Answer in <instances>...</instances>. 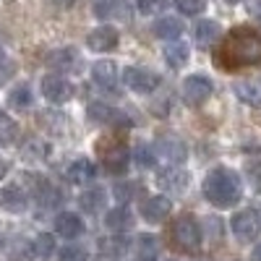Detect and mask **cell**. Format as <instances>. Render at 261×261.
I'll use <instances>...</instances> for the list:
<instances>
[{
    "mask_svg": "<svg viewBox=\"0 0 261 261\" xmlns=\"http://www.w3.org/2000/svg\"><path fill=\"white\" fill-rule=\"evenodd\" d=\"M227 3H241V0H227Z\"/></svg>",
    "mask_w": 261,
    "mask_h": 261,
    "instance_id": "60d3db41",
    "label": "cell"
},
{
    "mask_svg": "<svg viewBox=\"0 0 261 261\" xmlns=\"http://www.w3.org/2000/svg\"><path fill=\"white\" fill-rule=\"evenodd\" d=\"M217 37H220V27H217V21H199V24H196V42H199L201 47L214 45Z\"/></svg>",
    "mask_w": 261,
    "mask_h": 261,
    "instance_id": "7402d4cb",
    "label": "cell"
},
{
    "mask_svg": "<svg viewBox=\"0 0 261 261\" xmlns=\"http://www.w3.org/2000/svg\"><path fill=\"white\" fill-rule=\"evenodd\" d=\"M79 204H81V209L84 212H97V209H102V204H105V191L102 188H89V191H84L81 196H79Z\"/></svg>",
    "mask_w": 261,
    "mask_h": 261,
    "instance_id": "d4e9b609",
    "label": "cell"
},
{
    "mask_svg": "<svg viewBox=\"0 0 261 261\" xmlns=\"http://www.w3.org/2000/svg\"><path fill=\"white\" fill-rule=\"evenodd\" d=\"M125 248H128V243L123 238H105V241H99V253H105V256H120Z\"/></svg>",
    "mask_w": 261,
    "mask_h": 261,
    "instance_id": "f1b7e54d",
    "label": "cell"
},
{
    "mask_svg": "<svg viewBox=\"0 0 261 261\" xmlns=\"http://www.w3.org/2000/svg\"><path fill=\"white\" fill-rule=\"evenodd\" d=\"M232 232L235 238L241 243H248V241H256L258 232H261V220H258V214L256 209H243V212H238L232 217Z\"/></svg>",
    "mask_w": 261,
    "mask_h": 261,
    "instance_id": "277c9868",
    "label": "cell"
},
{
    "mask_svg": "<svg viewBox=\"0 0 261 261\" xmlns=\"http://www.w3.org/2000/svg\"><path fill=\"white\" fill-rule=\"evenodd\" d=\"M157 183L167 193H183L188 188V183H191V175L186 170H180V167H165L157 175Z\"/></svg>",
    "mask_w": 261,
    "mask_h": 261,
    "instance_id": "30bf717a",
    "label": "cell"
},
{
    "mask_svg": "<svg viewBox=\"0 0 261 261\" xmlns=\"http://www.w3.org/2000/svg\"><path fill=\"white\" fill-rule=\"evenodd\" d=\"M175 6L180 13L186 16H196V13H201L204 11V0H175Z\"/></svg>",
    "mask_w": 261,
    "mask_h": 261,
    "instance_id": "d6a6232c",
    "label": "cell"
},
{
    "mask_svg": "<svg viewBox=\"0 0 261 261\" xmlns=\"http://www.w3.org/2000/svg\"><path fill=\"white\" fill-rule=\"evenodd\" d=\"M73 3H76V0H50V6H55L58 11H68Z\"/></svg>",
    "mask_w": 261,
    "mask_h": 261,
    "instance_id": "8d00e7d4",
    "label": "cell"
},
{
    "mask_svg": "<svg viewBox=\"0 0 261 261\" xmlns=\"http://www.w3.org/2000/svg\"><path fill=\"white\" fill-rule=\"evenodd\" d=\"M8 102L13 107H18V110H24V107L32 105V92H29V86H16V89L8 94Z\"/></svg>",
    "mask_w": 261,
    "mask_h": 261,
    "instance_id": "f546056e",
    "label": "cell"
},
{
    "mask_svg": "<svg viewBox=\"0 0 261 261\" xmlns=\"http://www.w3.org/2000/svg\"><path fill=\"white\" fill-rule=\"evenodd\" d=\"M24 157L27 160H42V157H47V144L45 141H29L24 146Z\"/></svg>",
    "mask_w": 261,
    "mask_h": 261,
    "instance_id": "4dcf8cb0",
    "label": "cell"
},
{
    "mask_svg": "<svg viewBox=\"0 0 261 261\" xmlns=\"http://www.w3.org/2000/svg\"><path fill=\"white\" fill-rule=\"evenodd\" d=\"M27 204H29V199H27V193L21 191V186H8L3 191V206L8 212H24Z\"/></svg>",
    "mask_w": 261,
    "mask_h": 261,
    "instance_id": "d6986e66",
    "label": "cell"
},
{
    "mask_svg": "<svg viewBox=\"0 0 261 261\" xmlns=\"http://www.w3.org/2000/svg\"><path fill=\"white\" fill-rule=\"evenodd\" d=\"M212 97V81L204 76H188L183 81V99L191 107H199Z\"/></svg>",
    "mask_w": 261,
    "mask_h": 261,
    "instance_id": "52a82bcc",
    "label": "cell"
},
{
    "mask_svg": "<svg viewBox=\"0 0 261 261\" xmlns=\"http://www.w3.org/2000/svg\"><path fill=\"white\" fill-rule=\"evenodd\" d=\"M188 45L186 42H172V45L165 47V60L170 68H183V65L188 63Z\"/></svg>",
    "mask_w": 261,
    "mask_h": 261,
    "instance_id": "ffe728a7",
    "label": "cell"
},
{
    "mask_svg": "<svg viewBox=\"0 0 261 261\" xmlns=\"http://www.w3.org/2000/svg\"><path fill=\"white\" fill-rule=\"evenodd\" d=\"M123 81L139 94H149V92H154L160 86V76L157 73H151L146 68H136V65H130V68L123 71Z\"/></svg>",
    "mask_w": 261,
    "mask_h": 261,
    "instance_id": "8992f818",
    "label": "cell"
},
{
    "mask_svg": "<svg viewBox=\"0 0 261 261\" xmlns=\"http://www.w3.org/2000/svg\"><path fill=\"white\" fill-rule=\"evenodd\" d=\"M136 165L139 167H151V165H154V149H151V146H146V144H141L139 149H136Z\"/></svg>",
    "mask_w": 261,
    "mask_h": 261,
    "instance_id": "1f68e13d",
    "label": "cell"
},
{
    "mask_svg": "<svg viewBox=\"0 0 261 261\" xmlns=\"http://www.w3.org/2000/svg\"><path fill=\"white\" fill-rule=\"evenodd\" d=\"M160 253V243H157V238L154 235H139L136 238V256L139 261H154Z\"/></svg>",
    "mask_w": 261,
    "mask_h": 261,
    "instance_id": "ac0fdd59",
    "label": "cell"
},
{
    "mask_svg": "<svg viewBox=\"0 0 261 261\" xmlns=\"http://www.w3.org/2000/svg\"><path fill=\"white\" fill-rule=\"evenodd\" d=\"M86 45L94 53H110L113 47H118V32L113 27H99L86 37Z\"/></svg>",
    "mask_w": 261,
    "mask_h": 261,
    "instance_id": "8fae6325",
    "label": "cell"
},
{
    "mask_svg": "<svg viewBox=\"0 0 261 261\" xmlns=\"http://www.w3.org/2000/svg\"><path fill=\"white\" fill-rule=\"evenodd\" d=\"M53 251H55V238L47 235V232L37 235V241H34V256H39V258H50Z\"/></svg>",
    "mask_w": 261,
    "mask_h": 261,
    "instance_id": "83f0119b",
    "label": "cell"
},
{
    "mask_svg": "<svg viewBox=\"0 0 261 261\" xmlns=\"http://www.w3.org/2000/svg\"><path fill=\"white\" fill-rule=\"evenodd\" d=\"M154 34L160 39H180L183 34V24H180V18H160L157 24H154Z\"/></svg>",
    "mask_w": 261,
    "mask_h": 261,
    "instance_id": "44dd1931",
    "label": "cell"
},
{
    "mask_svg": "<svg viewBox=\"0 0 261 261\" xmlns=\"http://www.w3.org/2000/svg\"><path fill=\"white\" fill-rule=\"evenodd\" d=\"M99 154H102V162H105V167L110 172H123L125 165H128V149L120 141H105V144H99Z\"/></svg>",
    "mask_w": 261,
    "mask_h": 261,
    "instance_id": "9c48e42d",
    "label": "cell"
},
{
    "mask_svg": "<svg viewBox=\"0 0 261 261\" xmlns=\"http://www.w3.org/2000/svg\"><path fill=\"white\" fill-rule=\"evenodd\" d=\"M37 199L42 201V206H55V204L63 201V193H60L55 186L39 180V183H37Z\"/></svg>",
    "mask_w": 261,
    "mask_h": 261,
    "instance_id": "484cf974",
    "label": "cell"
},
{
    "mask_svg": "<svg viewBox=\"0 0 261 261\" xmlns=\"http://www.w3.org/2000/svg\"><path fill=\"white\" fill-rule=\"evenodd\" d=\"M167 3H170V0H136L139 11H141V13H146V16H151V13L162 11V8H165Z\"/></svg>",
    "mask_w": 261,
    "mask_h": 261,
    "instance_id": "836d02e7",
    "label": "cell"
},
{
    "mask_svg": "<svg viewBox=\"0 0 261 261\" xmlns=\"http://www.w3.org/2000/svg\"><path fill=\"white\" fill-rule=\"evenodd\" d=\"M89 115H92V120L105 123V125H128V118H123V113L113 110V107H107L102 102L89 105Z\"/></svg>",
    "mask_w": 261,
    "mask_h": 261,
    "instance_id": "4fadbf2b",
    "label": "cell"
},
{
    "mask_svg": "<svg viewBox=\"0 0 261 261\" xmlns=\"http://www.w3.org/2000/svg\"><path fill=\"white\" fill-rule=\"evenodd\" d=\"M92 178H94V162L92 160L81 157V160L71 162V167H68V180L71 183H89Z\"/></svg>",
    "mask_w": 261,
    "mask_h": 261,
    "instance_id": "2e32d148",
    "label": "cell"
},
{
    "mask_svg": "<svg viewBox=\"0 0 261 261\" xmlns=\"http://www.w3.org/2000/svg\"><path fill=\"white\" fill-rule=\"evenodd\" d=\"M105 225L110 227V230H118V232L128 230V227H130V212H128L125 206H118V209H113V212H107Z\"/></svg>",
    "mask_w": 261,
    "mask_h": 261,
    "instance_id": "cb8c5ba5",
    "label": "cell"
},
{
    "mask_svg": "<svg viewBox=\"0 0 261 261\" xmlns=\"http://www.w3.org/2000/svg\"><path fill=\"white\" fill-rule=\"evenodd\" d=\"M251 261H261V243L253 248V253H251Z\"/></svg>",
    "mask_w": 261,
    "mask_h": 261,
    "instance_id": "f35d334b",
    "label": "cell"
},
{
    "mask_svg": "<svg viewBox=\"0 0 261 261\" xmlns=\"http://www.w3.org/2000/svg\"><path fill=\"white\" fill-rule=\"evenodd\" d=\"M8 258L11 261H32L34 258V243L24 241V238H16L8 246Z\"/></svg>",
    "mask_w": 261,
    "mask_h": 261,
    "instance_id": "603a6c76",
    "label": "cell"
},
{
    "mask_svg": "<svg viewBox=\"0 0 261 261\" xmlns=\"http://www.w3.org/2000/svg\"><path fill=\"white\" fill-rule=\"evenodd\" d=\"M248 11H251L253 16L261 18V0H251V3H248Z\"/></svg>",
    "mask_w": 261,
    "mask_h": 261,
    "instance_id": "74e56055",
    "label": "cell"
},
{
    "mask_svg": "<svg viewBox=\"0 0 261 261\" xmlns=\"http://www.w3.org/2000/svg\"><path fill=\"white\" fill-rule=\"evenodd\" d=\"M222 63L227 65L261 63V34L253 29H232L222 42Z\"/></svg>",
    "mask_w": 261,
    "mask_h": 261,
    "instance_id": "6da1fadb",
    "label": "cell"
},
{
    "mask_svg": "<svg viewBox=\"0 0 261 261\" xmlns=\"http://www.w3.org/2000/svg\"><path fill=\"white\" fill-rule=\"evenodd\" d=\"M246 175H248V180H251L253 188H261V162H251L246 167Z\"/></svg>",
    "mask_w": 261,
    "mask_h": 261,
    "instance_id": "d590c367",
    "label": "cell"
},
{
    "mask_svg": "<svg viewBox=\"0 0 261 261\" xmlns=\"http://www.w3.org/2000/svg\"><path fill=\"white\" fill-rule=\"evenodd\" d=\"M204 196L220 209H230L241 199V178L230 167H214L204 180Z\"/></svg>",
    "mask_w": 261,
    "mask_h": 261,
    "instance_id": "7a4b0ae2",
    "label": "cell"
},
{
    "mask_svg": "<svg viewBox=\"0 0 261 261\" xmlns=\"http://www.w3.org/2000/svg\"><path fill=\"white\" fill-rule=\"evenodd\" d=\"M170 212H172V201L167 199V196H149V199L144 201V206H141V214H144L146 222H160Z\"/></svg>",
    "mask_w": 261,
    "mask_h": 261,
    "instance_id": "7c38bea8",
    "label": "cell"
},
{
    "mask_svg": "<svg viewBox=\"0 0 261 261\" xmlns=\"http://www.w3.org/2000/svg\"><path fill=\"white\" fill-rule=\"evenodd\" d=\"M235 94L241 102L251 105V107H261V84L253 81H238L235 84Z\"/></svg>",
    "mask_w": 261,
    "mask_h": 261,
    "instance_id": "e0dca14e",
    "label": "cell"
},
{
    "mask_svg": "<svg viewBox=\"0 0 261 261\" xmlns=\"http://www.w3.org/2000/svg\"><path fill=\"white\" fill-rule=\"evenodd\" d=\"M55 232L63 235V238H79V235L84 232V222L79 220L76 214L63 212V214L55 217Z\"/></svg>",
    "mask_w": 261,
    "mask_h": 261,
    "instance_id": "5bb4252c",
    "label": "cell"
},
{
    "mask_svg": "<svg viewBox=\"0 0 261 261\" xmlns=\"http://www.w3.org/2000/svg\"><path fill=\"white\" fill-rule=\"evenodd\" d=\"M170 235H172V241H175V246L180 251L196 253L201 248V230H199V225H196V220H191V217H178L170 227Z\"/></svg>",
    "mask_w": 261,
    "mask_h": 261,
    "instance_id": "3957f363",
    "label": "cell"
},
{
    "mask_svg": "<svg viewBox=\"0 0 261 261\" xmlns=\"http://www.w3.org/2000/svg\"><path fill=\"white\" fill-rule=\"evenodd\" d=\"M18 136V125L13 118H8L6 113H0V146H8L13 144Z\"/></svg>",
    "mask_w": 261,
    "mask_h": 261,
    "instance_id": "4316f807",
    "label": "cell"
},
{
    "mask_svg": "<svg viewBox=\"0 0 261 261\" xmlns=\"http://www.w3.org/2000/svg\"><path fill=\"white\" fill-rule=\"evenodd\" d=\"M6 172H8V165H6V160H0V178H6Z\"/></svg>",
    "mask_w": 261,
    "mask_h": 261,
    "instance_id": "ab89813d",
    "label": "cell"
},
{
    "mask_svg": "<svg viewBox=\"0 0 261 261\" xmlns=\"http://www.w3.org/2000/svg\"><path fill=\"white\" fill-rule=\"evenodd\" d=\"M154 157H160L162 162H167V165H180L186 157H188V149H186V144L180 141V139H175V136H162L157 144H154Z\"/></svg>",
    "mask_w": 261,
    "mask_h": 261,
    "instance_id": "5b68a950",
    "label": "cell"
},
{
    "mask_svg": "<svg viewBox=\"0 0 261 261\" xmlns=\"http://www.w3.org/2000/svg\"><path fill=\"white\" fill-rule=\"evenodd\" d=\"M92 79L97 81V84H102V86H115V81H118V65L113 63V60H99V63H94V68H92Z\"/></svg>",
    "mask_w": 261,
    "mask_h": 261,
    "instance_id": "9a60e30c",
    "label": "cell"
},
{
    "mask_svg": "<svg viewBox=\"0 0 261 261\" xmlns=\"http://www.w3.org/2000/svg\"><path fill=\"white\" fill-rule=\"evenodd\" d=\"M60 261H86V253L81 251V248H73V246H68V248H63L60 251V256H58Z\"/></svg>",
    "mask_w": 261,
    "mask_h": 261,
    "instance_id": "e575fe53",
    "label": "cell"
},
{
    "mask_svg": "<svg viewBox=\"0 0 261 261\" xmlns=\"http://www.w3.org/2000/svg\"><path fill=\"white\" fill-rule=\"evenodd\" d=\"M42 94L55 105H63L76 94V89H73V84L65 81L63 76H45L42 79Z\"/></svg>",
    "mask_w": 261,
    "mask_h": 261,
    "instance_id": "ba28073f",
    "label": "cell"
}]
</instances>
